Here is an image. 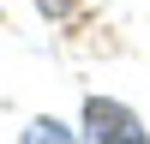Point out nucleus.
Listing matches in <instances>:
<instances>
[{
  "label": "nucleus",
  "mask_w": 150,
  "mask_h": 144,
  "mask_svg": "<svg viewBox=\"0 0 150 144\" xmlns=\"http://www.w3.org/2000/svg\"><path fill=\"white\" fill-rule=\"evenodd\" d=\"M84 138H132V144H138L144 126H138L132 108L108 102V96H90V108H84Z\"/></svg>",
  "instance_id": "nucleus-1"
}]
</instances>
